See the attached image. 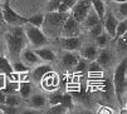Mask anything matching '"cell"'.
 Wrapping results in <instances>:
<instances>
[{
	"label": "cell",
	"mask_w": 127,
	"mask_h": 114,
	"mask_svg": "<svg viewBox=\"0 0 127 114\" xmlns=\"http://www.w3.org/2000/svg\"><path fill=\"white\" fill-rule=\"evenodd\" d=\"M5 38V43L8 46V51H9V56L10 60L15 62L19 59L22 50L25 48L28 39L24 31V26L23 25H10V28L8 29V31L4 34Z\"/></svg>",
	"instance_id": "1"
},
{
	"label": "cell",
	"mask_w": 127,
	"mask_h": 114,
	"mask_svg": "<svg viewBox=\"0 0 127 114\" xmlns=\"http://www.w3.org/2000/svg\"><path fill=\"white\" fill-rule=\"evenodd\" d=\"M69 16L68 13H59V11H47L44 15V20L40 28H43V33L47 35V38L50 39H56V38L61 36L63 24L65 19Z\"/></svg>",
	"instance_id": "2"
},
{
	"label": "cell",
	"mask_w": 127,
	"mask_h": 114,
	"mask_svg": "<svg viewBox=\"0 0 127 114\" xmlns=\"http://www.w3.org/2000/svg\"><path fill=\"white\" fill-rule=\"evenodd\" d=\"M126 70H127V59L123 58L121 63L116 67L115 74H113V87H115V94L120 102H122V98L126 94L127 89V80H126Z\"/></svg>",
	"instance_id": "3"
},
{
	"label": "cell",
	"mask_w": 127,
	"mask_h": 114,
	"mask_svg": "<svg viewBox=\"0 0 127 114\" xmlns=\"http://www.w3.org/2000/svg\"><path fill=\"white\" fill-rule=\"evenodd\" d=\"M23 26H24L27 39L30 42V44L34 48H42V46H45L48 44L49 39L47 38V35L40 30V28L30 25V24H25Z\"/></svg>",
	"instance_id": "4"
},
{
	"label": "cell",
	"mask_w": 127,
	"mask_h": 114,
	"mask_svg": "<svg viewBox=\"0 0 127 114\" xmlns=\"http://www.w3.org/2000/svg\"><path fill=\"white\" fill-rule=\"evenodd\" d=\"M3 10V19L5 24L8 25H25L28 24V18H24L19 15L16 11H14L10 6L9 0H4V5L1 6Z\"/></svg>",
	"instance_id": "5"
},
{
	"label": "cell",
	"mask_w": 127,
	"mask_h": 114,
	"mask_svg": "<svg viewBox=\"0 0 127 114\" xmlns=\"http://www.w3.org/2000/svg\"><path fill=\"white\" fill-rule=\"evenodd\" d=\"M91 8H92V4H91L89 0H78V1H76V4L70 8V10H72L70 15L73 16V19L77 20L78 23H83V20L86 19Z\"/></svg>",
	"instance_id": "6"
},
{
	"label": "cell",
	"mask_w": 127,
	"mask_h": 114,
	"mask_svg": "<svg viewBox=\"0 0 127 114\" xmlns=\"http://www.w3.org/2000/svg\"><path fill=\"white\" fill-rule=\"evenodd\" d=\"M79 23L74 20L73 16L69 14V16L65 19V22L62 28V36H78L79 35Z\"/></svg>",
	"instance_id": "7"
},
{
	"label": "cell",
	"mask_w": 127,
	"mask_h": 114,
	"mask_svg": "<svg viewBox=\"0 0 127 114\" xmlns=\"http://www.w3.org/2000/svg\"><path fill=\"white\" fill-rule=\"evenodd\" d=\"M102 22H103V29L107 31L108 36H111L113 38L115 36V33H116V26H117V19L116 16L112 14L111 10H104V15H103V19H102Z\"/></svg>",
	"instance_id": "8"
},
{
	"label": "cell",
	"mask_w": 127,
	"mask_h": 114,
	"mask_svg": "<svg viewBox=\"0 0 127 114\" xmlns=\"http://www.w3.org/2000/svg\"><path fill=\"white\" fill-rule=\"evenodd\" d=\"M61 45L63 49H65L68 51H76V50L81 49L82 42L79 39V36H62Z\"/></svg>",
	"instance_id": "9"
},
{
	"label": "cell",
	"mask_w": 127,
	"mask_h": 114,
	"mask_svg": "<svg viewBox=\"0 0 127 114\" xmlns=\"http://www.w3.org/2000/svg\"><path fill=\"white\" fill-rule=\"evenodd\" d=\"M19 58H20L22 62H23L25 65H28V67H30V65H38V64L42 62L40 58H39L37 54H35L34 50H32V49H25V48L22 50Z\"/></svg>",
	"instance_id": "10"
},
{
	"label": "cell",
	"mask_w": 127,
	"mask_h": 114,
	"mask_svg": "<svg viewBox=\"0 0 127 114\" xmlns=\"http://www.w3.org/2000/svg\"><path fill=\"white\" fill-rule=\"evenodd\" d=\"M78 59H79V55H78V54H76V53H73V51H68V50H67V51L63 54V56H62L63 67L67 68V69H73L74 65L77 64Z\"/></svg>",
	"instance_id": "11"
},
{
	"label": "cell",
	"mask_w": 127,
	"mask_h": 114,
	"mask_svg": "<svg viewBox=\"0 0 127 114\" xmlns=\"http://www.w3.org/2000/svg\"><path fill=\"white\" fill-rule=\"evenodd\" d=\"M34 51L40 58V60H43V62H54L56 60V54L53 53V50H50L45 46L37 48Z\"/></svg>",
	"instance_id": "12"
},
{
	"label": "cell",
	"mask_w": 127,
	"mask_h": 114,
	"mask_svg": "<svg viewBox=\"0 0 127 114\" xmlns=\"http://www.w3.org/2000/svg\"><path fill=\"white\" fill-rule=\"evenodd\" d=\"M81 54H82V56L86 60L92 62V60H95L97 58L98 50H97V46L89 44V45H84L83 48L81 46Z\"/></svg>",
	"instance_id": "13"
},
{
	"label": "cell",
	"mask_w": 127,
	"mask_h": 114,
	"mask_svg": "<svg viewBox=\"0 0 127 114\" xmlns=\"http://www.w3.org/2000/svg\"><path fill=\"white\" fill-rule=\"evenodd\" d=\"M97 63L102 67V68H107L108 65L111 64L112 60V54L108 49H102L99 51V54H97Z\"/></svg>",
	"instance_id": "14"
},
{
	"label": "cell",
	"mask_w": 127,
	"mask_h": 114,
	"mask_svg": "<svg viewBox=\"0 0 127 114\" xmlns=\"http://www.w3.org/2000/svg\"><path fill=\"white\" fill-rule=\"evenodd\" d=\"M50 70H52V68L48 64H38L37 67H35V69L33 70V73H32V78L34 80H37V82H40L42 78Z\"/></svg>",
	"instance_id": "15"
},
{
	"label": "cell",
	"mask_w": 127,
	"mask_h": 114,
	"mask_svg": "<svg viewBox=\"0 0 127 114\" xmlns=\"http://www.w3.org/2000/svg\"><path fill=\"white\" fill-rule=\"evenodd\" d=\"M101 22V19H99V16H98V14L95 11V9H92L91 8L89 9V11H88V14H87V16H86V19L83 20V24H84V26L86 28H91V26H93V25H96L97 23H99Z\"/></svg>",
	"instance_id": "16"
},
{
	"label": "cell",
	"mask_w": 127,
	"mask_h": 114,
	"mask_svg": "<svg viewBox=\"0 0 127 114\" xmlns=\"http://www.w3.org/2000/svg\"><path fill=\"white\" fill-rule=\"evenodd\" d=\"M29 105L32 108H43L47 103V99L43 94H34L33 97H29Z\"/></svg>",
	"instance_id": "17"
},
{
	"label": "cell",
	"mask_w": 127,
	"mask_h": 114,
	"mask_svg": "<svg viewBox=\"0 0 127 114\" xmlns=\"http://www.w3.org/2000/svg\"><path fill=\"white\" fill-rule=\"evenodd\" d=\"M19 95L22 99H28L32 94V84L28 80L19 82Z\"/></svg>",
	"instance_id": "18"
},
{
	"label": "cell",
	"mask_w": 127,
	"mask_h": 114,
	"mask_svg": "<svg viewBox=\"0 0 127 114\" xmlns=\"http://www.w3.org/2000/svg\"><path fill=\"white\" fill-rule=\"evenodd\" d=\"M18 89H19V82H11L6 79L5 85L1 90L4 94H14V93H18Z\"/></svg>",
	"instance_id": "19"
},
{
	"label": "cell",
	"mask_w": 127,
	"mask_h": 114,
	"mask_svg": "<svg viewBox=\"0 0 127 114\" xmlns=\"http://www.w3.org/2000/svg\"><path fill=\"white\" fill-rule=\"evenodd\" d=\"M89 1H91V4H92V8L95 9V11L98 14L99 19L102 20L103 15H104V10H106L104 4H103V0H89Z\"/></svg>",
	"instance_id": "20"
},
{
	"label": "cell",
	"mask_w": 127,
	"mask_h": 114,
	"mask_svg": "<svg viewBox=\"0 0 127 114\" xmlns=\"http://www.w3.org/2000/svg\"><path fill=\"white\" fill-rule=\"evenodd\" d=\"M0 71L4 73V74H9L13 70V67H11V63L5 58V56H3L1 54H0Z\"/></svg>",
	"instance_id": "21"
},
{
	"label": "cell",
	"mask_w": 127,
	"mask_h": 114,
	"mask_svg": "<svg viewBox=\"0 0 127 114\" xmlns=\"http://www.w3.org/2000/svg\"><path fill=\"white\" fill-rule=\"evenodd\" d=\"M5 104H8V105H11V107H18L20 104V102H22V98H20V95H18L16 93H14V94H5Z\"/></svg>",
	"instance_id": "22"
},
{
	"label": "cell",
	"mask_w": 127,
	"mask_h": 114,
	"mask_svg": "<svg viewBox=\"0 0 127 114\" xmlns=\"http://www.w3.org/2000/svg\"><path fill=\"white\" fill-rule=\"evenodd\" d=\"M125 33H127V20L126 18L123 19L122 22H118L117 23V26H116V33H115V39H118L121 35H123Z\"/></svg>",
	"instance_id": "23"
},
{
	"label": "cell",
	"mask_w": 127,
	"mask_h": 114,
	"mask_svg": "<svg viewBox=\"0 0 127 114\" xmlns=\"http://www.w3.org/2000/svg\"><path fill=\"white\" fill-rule=\"evenodd\" d=\"M43 20H44V14H37V15H33V16L28 18V24L40 28L43 24Z\"/></svg>",
	"instance_id": "24"
},
{
	"label": "cell",
	"mask_w": 127,
	"mask_h": 114,
	"mask_svg": "<svg viewBox=\"0 0 127 114\" xmlns=\"http://www.w3.org/2000/svg\"><path fill=\"white\" fill-rule=\"evenodd\" d=\"M103 30H104V29H103V22L101 20V22L97 23L96 25H93V26L89 28V34H91V36H92V38H95V39H96L99 34L103 33Z\"/></svg>",
	"instance_id": "25"
},
{
	"label": "cell",
	"mask_w": 127,
	"mask_h": 114,
	"mask_svg": "<svg viewBox=\"0 0 127 114\" xmlns=\"http://www.w3.org/2000/svg\"><path fill=\"white\" fill-rule=\"evenodd\" d=\"M68 110H67V108L62 104V103H59V104H54V105H52V108L50 109H48V114H64V113H67Z\"/></svg>",
	"instance_id": "26"
},
{
	"label": "cell",
	"mask_w": 127,
	"mask_h": 114,
	"mask_svg": "<svg viewBox=\"0 0 127 114\" xmlns=\"http://www.w3.org/2000/svg\"><path fill=\"white\" fill-rule=\"evenodd\" d=\"M62 104L67 108V110L73 109V97L70 95V93H65L62 97Z\"/></svg>",
	"instance_id": "27"
},
{
	"label": "cell",
	"mask_w": 127,
	"mask_h": 114,
	"mask_svg": "<svg viewBox=\"0 0 127 114\" xmlns=\"http://www.w3.org/2000/svg\"><path fill=\"white\" fill-rule=\"evenodd\" d=\"M11 67H13V70L16 71V73H23V71H28V70H29L28 65H25L23 62H19V60L13 62Z\"/></svg>",
	"instance_id": "28"
},
{
	"label": "cell",
	"mask_w": 127,
	"mask_h": 114,
	"mask_svg": "<svg viewBox=\"0 0 127 114\" xmlns=\"http://www.w3.org/2000/svg\"><path fill=\"white\" fill-rule=\"evenodd\" d=\"M108 40H110L108 34H104V33L99 34V35L96 38V43H97V45L101 46V48H104V46L108 44Z\"/></svg>",
	"instance_id": "29"
},
{
	"label": "cell",
	"mask_w": 127,
	"mask_h": 114,
	"mask_svg": "<svg viewBox=\"0 0 127 114\" xmlns=\"http://www.w3.org/2000/svg\"><path fill=\"white\" fill-rule=\"evenodd\" d=\"M117 40V48L122 51H125L127 49V33H125L123 35H121Z\"/></svg>",
	"instance_id": "30"
},
{
	"label": "cell",
	"mask_w": 127,
	"mask_h": 114,
	"mask_svg": "<svg viewBox=\"0 0 127 114\" xmlns=\"http://www.w3.org/2000/svg\"><path fill=\"white\" fill-rule=\"evenodd\" d=\"M87 65H88V60H86V59H78V62H77V64L74 65V70L77 71V73H82V71H84L86 69H87Z\"/></svg>",
	"instance_id": "31"
},
{
	"label": "cell",
	"mask_w": 127,
	"mask_h": 114,
	"mask_svg": "<svg viewBox=\"0 0 127 114\" xmlns=\"http://www.w3.org/2000/svg\"><path fill=\"white\" fill-rule=\"evenodd\" d=\"M87 69H88V71L89 73H101L102 71V67L97 63V60L95 62V60H92L89 63V65H87Z\"/></svg>",
	"instance_id": "32"
},
{
	"label": "cell",
	"mask_w": 127,
	"mask_h": 114,
	"mask_svg": "<svg viewBox=\"0 0 127 114\" xmlns=\"http://www.w3.org/2000/svg\"><path fill=\"white\" fill-rule=\"evenodd\" d=\"M62 97H63V94L59 93V91L52 94L50 98H49V104H50V105H54V104H59V103H62Z\"/></svg>",
	"instance_id": "33"
},
{
	"label": "cell",
	"mask_w": 127,
	"mask_h": 114,
	"mask_svg": "<svg viewBox=\"0 0 127 114\" xmlns=\"http://www.w3.org/2000/svg\"><path fill=\"white\" fill-rule=\"evenodd\" d=\"M62 3V0H50L47 5V11H57L58 5Z\"/></svg>",
	"instance_id": "34"
},
{
	"label": "cell",
	"mask_w": 127,
	"mask_h": 114,
	"mask_svg": "<svg viewBox=\"0 0 127 114\" xmlns=\"http://www.w3.org/2000/svg\"><path fill=\"white\" fill-rule=\"evenodd\" d=\"M118 11L122 14L123 18H127V1H122V3H118Z\"/></svg>",
	"instance_id": "35"
},
{
	"label": "cell",
	"mask_w": 127,
	"mask_h": 114,
	"mask_svg": "<svg viewBox=\"0 0 127 114\" xmlns=\"http://www.w3.org/2000/svg\"><path fill=\"white\" fill-rule=\"evenodd\" d=\"M5 77L8 80H11V82H19V73L16 71H11L9 74H5Z\"/></svg>",
	"instance_id": "36"
},
{
	"label": "cell",
	"mask_w": 127,
	"mask_h": 114,
	"mask_svg": "<svg viewBox=\"0 0 127 114\" xmlns=\"http://www.w3.org/2000/svg\"><path fill=\"white\" fill-rule=\"evenodd\" d=\"M70 9L64 4V3H61L59 5H58V9H57V11H59V13H68Z\"/></svg>",
	"instance_id": "37"
},
{
	"label": "cell",
	"mask_w": 127,
	"mask_h": 114,
	"mask_svg": "<svg viewBox=\"0 0 127 114\" xmlns=\"http://www.w3.org/2000/svg\"><path fill=\"white\" fill-rule=\"evenodd\" d=\"M5 82H6V77L4 73H0V89H3L4 85H5Z\"/></svg>",
	"instance_id": "38"
},
{
	"label": "cell",
	"mask_w": 127,
	"mask_h": 114,
	"mask_svg": "<svg viewBox=\"0 0 127 114\" xmlns=\"http://www.w3.org/2000/svg\"><path fill=\"white\" fill-rule=\"evenodd\" d=\"M28 77H29L28 71H23V73H19V82H24V80H28Z\"/></svg>",
	"instance_id": "39"
},
{
	"label": "cell",
	"mask_w": 127,
	"mask_h": 114,
	"mask_svg": "<svg viewBox=\"0 0 127 114\" xmlns=\"http://www.w3.org/2000/svg\"><path fill=\"white\" fill-rule=\"evenodd\" d=\"M76 1H77V0H62V3H64L69 9L72 8V6H73L74 4H76Z\"/></svg>",
	"instance_id": "40"
},
{
	"label": "cell",
	"mask_w": 127,
	"mask_h": 114,
	"mask_svg": "<svg viewBox=\"0 0 127 114\" xmlns=\"http://www.w3.org/2000/svg\"><path fill=\"white\" fill-rule=\"evenodd\" d=\"M5 94L3 93V90L0 89V104H5Z\"/></svg>",
	"instance_id": "41"
},
{
	"label": "cell",
	"mask_w": 127,
	"mask_h": 114,
	"mask_svg": "<svg viewBox=\"0 0 127 114\" xmlns=\"http://www.w3.org/2000/svg\"><path fill=\"white\" fill-rule=\"evenodd\" d=\"M5 25V22L3 19V10H1V6H0V26H4Z\"/></svg>",
	"instance_id": "42"
},
{
	"label": "cell",
	"mask_w": 127,
	"mask_h": 114,
	"mask_svg": "<svg viewBox=\"0 0 127 114\" xmlns=\"http://www.w3.org/2000/svg\"><path fill=\"white\" fill-rule=\"evenodd\" d=\"M4 51V46H3V43H1V39H0V54H3Z\"/></svg>",
	"instance_id": "43"
},
{
	"label": "cell",
	"mask_w": 127,
	"mask_h": 114,
	"mask_svg": "<svg viewBox=\"0 0 127 114\" xmlns=\"http://www.w3.org/2000/svg\"><path fill=\"white\" fill-rule=\"evenodd\" d=\"M107 1H116V3H122V1H127V0H107Z\"/></svg>",
	"instance_id": "44"
},
{
	"label": "cell",
	"mask_w": 127,
	"mask_h": 114,
	"mask_svg": "<svg viewBox=\"0 0 127 114\" xmlns=\"http://www.w3.org/2000/svg\"><path fill=\"white\" fill-rule=\"evenodd\" d=\"M4 108H5V104H0V112H4Z\"/></svg>",
	"instance_id": "45"
},
{
	"label": "cell",
	"mask_w": 127,
	"mask_h": 114,
	"mask_svg": "<svg viewBox=\"0 0 127 114\" xmlns=\"http://www.w3.org/2000/svg\"><path fill=\"white\" fill-rule=\"evenodd\" d=\"M0 73H1V71H0Z\"/></svg>",
	"instance_id": "46"
}]
</instances>
